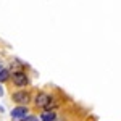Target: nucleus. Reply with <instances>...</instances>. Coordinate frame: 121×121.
<instances>
[{
  "instance_id": "1",
  "label": "nucleus",
  "mask_w": 121,
  "mask_h": 121,
  "mask_svg": "<svg viewBox=\"0 0 121 121\" xmlns=\"http://www.w3.org/2000/svg\"><path fill=\"white\" fill-rule=\"evenodd\" d=\"M10 81H11V84H13L15 87H18V89H24V87H28L29 82H31L28 73L23 71V69H16V71H13V73H11V78H10Z\"/></svg>"
},
{
  "instance_id": "6",
  "label": "nucleus",
  "mask_w": 121,
  "mask_h": 121,
  "mask_svg": "<svg viewBox=\"0 0 121 121\" xmlns=\"http://www.w3.org/2000/svg\"><path fill=\"white\" fill-rule=\"evenodd\" d=\"M10 78H11V71H10V68H2V69H0V84L8 82Z\"/></svg>"
},
{
  "instance_id": "5",
  "label": "nucleus",
  "mask_w": 121,
  "mask_h": 121,
  "mask_svg": "<svg viewBox=\"0 0 121 121\" xmlns=\"http://www.w3.org/2000/svg\"><path fill=\"white\" fill-rule=\"evenodd\" d=\"M39 120L40 121H56L58 120V115H56V112H45V110H42V113L39 115Z\"/></svg>"
},
{
  "instance_id": "4",
  "label": "nucleus",
  "mask_w": 121,
  "mask_h": 121,
  "mask_svg": "<svg viewBox=\"0 0 121 121\" xmlns=\"http://www.w3.org/2000/svg\"><path fill=\"white\" fill-rule=\"evenodd\" d=\"M10 115H11V118H13V120H21V118H24L26 115H29L28 105H16L15 108H11Z\"/></svg>"
},
{
  "instance_id": "3",
  "label": "nucleus",
  "mask_w": 121,
  "mask_h": 121,
  "mask_svg": "<svg viewBox=\"0 0 121 121\" xmlns=\"http://www.w3.org/2000/svg\"><path fill=\"white\" fill-rule=\"evenodd\" d=\"M50 99H52V95H50L48 92L39 91V92L36 94V97H34V107H36V108H40V110H44L45 105L50 102Z\"/></svg>"
},
{
  "instance_id": "9",
  "label": "nucleus",
  "mask_w": 121,
  "mask_h": 121,
  "mask_svg": "<svg viewBox=\"0 0 121 121\" xmlns=\"http://www.w3.org/2000/svg\"><path fill=\"white\" fill-rule=\"evenodd\" d=\"M3 95V87H2V84H0V97Z\"/></svg>"
},
{
  "instance_id": "8",
  "label": "nucleus",
  "mask_w": 121,
  "mask_h": 121,
  "mask_svg": "<svg viewBox=\"0 0 121 121\" xmlns=\"http://www.w3.org/2000/svg\"><path fill=\"white\" fill-rule=\"evenodd\" d=\"M13 121H40L39 120V116H36V115H26L24 118H21V120H13Z\"/></svg>"
},
{
  "instance_id": "2",
  "label": "nucleus",
  "mask_w": 121,
  "mask_h": 121,
  "mask_svg": "<svg viewBox=\"0 0 121 121\" xmlns=\"http://www.w3.org/2000/svg\"><path fill=\"white\" fill-rule=\"evenodd\" d=\"M11 100L16 103V105H29L32 97H31V92L26 91V89H19V91H15L11 92Z\"/></svg>"
},
{
  "instance_id": "10",
  "label": "nucleus",
  "mask_w": 121,
  "mask_h": 121,
  "mask_svg": "<svg viewBox=\"0 0 121 121\" xmlns=\"http://www.w3.org/2000/svg\"><path fill=\"white\" fill-rule=\"evenodd\" d=\"M2 68H3V66H2V63H0V69H2Z\"/></svg>"
},
{
  "instance_id": "7",
  "label": "nucleus",
  "mask_w": 121,
  "mask_h": 121,
  "mask_svg": "<svg viewBox=\"0 0 121 121\" xmlns=\"http://www.w3.org/2000/svg\"><path fill=\"white\" fill-rule=\"evenodd\" d=\"M58 107H60V102L56 100L55 97H52V99H50V102L45 105V108H44V110H45V112H55Z\"/></svg>"
}]
</instances>
